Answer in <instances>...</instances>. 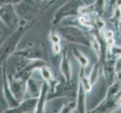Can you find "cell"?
Masks as SVG:
<instances>
[{
    "label": "cell",
    "mask_w": 121,
    "mask_h": 113,
    "mask_svg": "<svg viewBox=\"0 0 121 113\" xmlns=\"http://www.w3.org/2000/svg\"><path fill=\"white\" fill-rule=\"evenodd\" d=\"M8 79V86H9V88L12 94H13L14 97L20 102V100L23 99L25 92H26V83H25V81L20 78H14L11 77V75H9Z\"/></svg>",
    "instance_id": "8992f818"
},
{
    "label": "cell",
    "mask_w": 121,
    "mask_h": 113,
    "mask_svg": "<svg viewBox=\"0 0 121 113\" xmlns=\"http://www.w3.org/2000/svg\"><path fill=\"white\" fill-rule=\"evenodd\" d=\"M60 69L61 74L64 77L67 84H70L72 77V68L69 58L67 56L65 51L63 52L61 57V61L60 63Z\"/></svg>",
    "instance_id": "ba28073f"
},
{
    "label": "cell",
    "mask_w": 121,
    "mask_h": 113,
    "mask_svg": "<svg viewBox=\"0 0 121 113\" xmlns=\"http://www.w3.org/2000/svg\"><path fill=\"white\" fill-rule=\"evenodd\" d=\"M92 14L101 18L105 13L107 9L106 0H95L93 4L90 5Z\"/></svg>",
    "instance_id": "4fadbf2b"
},
{
    "label": "cell",
    "mask_w": 121,
    "mask_h": 113,
    "mask_svg": "<svg viewBox=\"0 0 121 113\" xmlns=\"http://www.w3.org/2000/svg\"><path fill=\"white\" fill-rule=\"evenodd\" d=\"M16 55L21 57L26 58L30 60H41L44 61H47V57L44 51L41 48H29L26 49H23L21 51H17L15 53Z\"/></svg>",
    "instance_id": "52a82bcc"
},
{
    "label": "cell",
    "mask_w": 121,
    "mask_h": 113,
    "mask_svg": "<svg viewBox=\"0 0 121 113\" xmlns=\"http://www.w3.org/2000/svg\"><path fill=\"white\" fill-rule=\"evenodd\" d=\"M83 5H88L86 1L83 0H69L56 11L55 15L53 16L52 23L53 25H57L65 18H68L69 17L78 15L79 9Z\"/></svg>",
    "instance_id": "3957f363"
},
{
    "label": "cell",
    "mask_w": 121,
    "mask_h": 113,
    "mask_svg": "<svg viewBox=\"0 0 121 113\" xmlns=\"http://www.w3.org/2000/svg\"><path fill=\"white\" fill-rule=\"evenodd\" d=\"M51 39L52 41V42L54 44H60V38L59 37V36H57L56 34H54V33H53V34L51 35Z\"/></svg>",
    "instance_id": "83f0119b"
},
{
    "label": "cell",
    "mask_w": 121,
    "mask_h": 113,
    "mask_svg": "<svg viewBox=\"0 0 121 113\" xmlns=\"http://www.w3.org/2000/svg\"><path fill=\"white\" fill-rule=\"evenodd\" d=\"M114 71L117 77L119 79L121 78V57L115 60L114 62Z\"/></svg>",
    "instance_id": "cb8c5ba5"
},
{
    "label": "cell",
    "mask_w": 121,
    "mask_h": 113,
    "mask_svg": "<svg viewBox=\"0 0 121 113\" xmlns=\"http://www.w3.org/2000/svg\"><path fill=\"white\" fill-rule=\"evenodd\" d=\"M90 38V47L92 50L93 51V52L95 54V55L97 56L98 59H100L102 57V47H101V43L97 38V36H95V33H93L92 35Z\"/></svg>",
    "instance_id": "9a60e30c"
},
{
    "label": "cell",
    "mask_w": 121,
    "mask_h": 113,
    "mask_svg": "<svg viewBox=\"0 0 121 113\" xmlns=\"http://www.w3.org/2000/svg\"><path fill=\"white\" fill-rule=\"evenodd\" d=\"M78 23L84 26L85 27L87 28H92L93 27V23H91L90 20L89 19L88 17L86 16H82L81 18H78Z\"/></svg>",
    "instance_id": "7402d4cb"
},
{
    "label": "cell",
    "mask_w": 121,
    "mask_h": 113,
    "mask_svg": "<svg viewBox=\"0 0 121 113\" xmlns=\"http://www.w3.org/2000/svg\"><path fill=\"white\" fill-rule=\"evenodd\" d=\"M49 90V84L47 81L43 82L42 87L41 90V94L38 99L37 106L35 108V113H43L44 109V105L46 98L48 97V93Z\"/></svg>",
    "instance_id": "8fae6325"
},
{
    "label": "cell",
    "mask_w": 121,
    "mask_h": 113,
    "mask_svg": "<svg viewBox=\"0 0 121 113\" xmlns=\"http://www.w3.org/2000/svg\"><path fill=\"white\" fill-rule=\"evenodd\" d=\"M118 103H119V104H120V105L121 106V98L118 100Z\"/></svg>",
    "instance_id": "d6a6232c"
},
{
    "label": "cell",
    "mask_w": 121,
    "mask_h": 113,
    "mask_svg": "<svg viewBox=\"0 0 121 113\" xmlns=\"http://www.w3.org/2000/svg\"><path fill=\"white\" fill-rule=\"evenodd\" d=\"M93 27H94V29H95V31L102 32L104 30V29H105V23L102 19V18L97 17V18H95L94 23L93 24Z\"/></svg>",
    "instance_id": "44dd1931"
},
{
    "label": "cell",
    "mask_w": 121,
    "mask_h": 113,
    "mask_svg": "<svg viewBox=\"0 0 121 113\" xmlns=\"http://www.w3.org/2000/svg\"><path fill=\"white\" fill-rule=\"evenodd\" d=\"M79 76H80V84H81V87H83V90H84L86 93L91 91L92 84L90 83V81L89 80V78H87L85 75L83 67L81 69V72L79 74Z\"/></svg>",
    "instance_id": "e0dca14e"
},
{
    "label": "cell",
    "mask_w": 121,
    "mask_h": 113,
    "mask_svg": "<svg viewBox=\"0 0 121 113\" xmlns=\"http://www.w3.org/2000/svg\"><path fill=\"white\" fill-rule=\"evenodd\" d=\"M61 51V47L60 44H54L53 45V52L56 54H59Z\"/></svg>",
    "instance_id": "f1b7e54d"
},
{
    "label": "cell",
    "mask_w": 121,
    "mask_h": 113,
    "mask_svg": "<svg viewBox=\"0 0 121 113\" xmlns=\"http://www.w3.org/2000/svg\"><path fill=\"white\" fill-rule=\"evenodd\" d=\"M3 78L0 77V103L4 104L5 102V97H4V92H3Z\"/></svg>",
    "instance_id": "4316f807"
},
{
    "label": "cell",
    "mask_w": 121,
    "mask_h": 113,
    "mask_svg": "<svg viewBox=\"0 0 121 113\" xmlns=\"http://www.w3.org/2000/svg\"><path fill=\"white\" fill-rule=\"evenodd\" d=\"M43 82L35 78L30 77L26 83V91L28 92L31 98H38L41 94Z\"/></svg>",
    "instance_id": "30bf717a"
},
{
    "label": "cell",
    "mask_w": 121,
    "mask_h": 113,
    "mask_svg": "<svg viewBox=\"0 0 121 113\" xmlns=\"http://www.w3.org/2000/svg\"><path fill=\"white\" fill-rule=\"evenodd\" d=\"M121 91V81L120 80L115 81L112 84H111L107 91L106 98H113L117 97L118 94Z\"/></svg>",
    "instance_id": "5bb4252c"
},
{
    "label": "cell",
    "mask_w": 121,
    "mask_h": 113,
    "mask_svg": "<svg viewBox=\"0 0 121 113\" xmlns=\"http://www.w3.org/2000/svg\"><path fill=\"white\" fill-rule=\"evenodd\" d=\"M58 32L69 42L83 45L87 48L90 47V38L77 27L72 25L60 27L58 29Z\"/></svg>",
    "instance_id": "6da1fadb"
},
{
    "label": "cell",
    "mask_w": 121,
    "mask_h": 113,
    "mask_svg": "<svg viewBox=\"0 0 121 113\" xmlns=\"http://www.w3.org/2000/svg\"><path fill=\"white\" fill-rule=\"evenodd\" d=\"M78 100L75 106L74 113H86V92L83 90L81 84L78 85Z\"/></svg>",
    "instance_id": "7c38bea8"
},
{
    "label": "cell",
    "mask_w": 121,
    "mask_h": 113,
    "mask_svg": "<svg viewBox=\"0 0 121 113\" xmlns=\"http://www.w3.org/2000/svg\"><path fill=\"white\" fill-rule=\"evenodd\" d=\"M114 3H115V0H108V10H112L114 7Z\"/></svg>",
    "instance_id": "f546056e"
},
{
    "label": "cell",
    "mask_w": 121,
    "mask_h": 113,
    "mask_svg": "<svg viewBox=\"0 0 121 113\" xmlns=\"http://www.w3.org/2000/svg\"><path fill=\"white\" fill-rule=\"evenodd\" d=\"M112 11L113 12H112L111 18H109V20L114 25H116L117 23L121 20V8L114 7Z\"/></svg>",
    "instance_id": "ffe728a7"
},
{
    "label": "cell",
    "mask_w": 121,
    "mask_h": 113,
    "mask_svg": "<svg viewBox=\"0 0 121 113\" xmlns=\"http://www.w3.org/2000/svg\"><path fill=\"white\" fill-rule=\"evenodd\" d=\"M0 19L9 28L16 27L19 23L18 16L11 5L0 6Z\"/></svg>",
    "instance_id": "5b68a950"
},
{
    "label": "cell",
    "mask_w": 121,
    "mask_h": 113,
    "mask_svg": "<svg viewBox=\"0 0 121 113\" xmlns=\"http://www.w3.org/2000/svg\"><path fill=\"white\" fill-rule=\"evenodd\" d=\"M76 103H70L67 105H65L60 111V113H72V111L75 108Z\"/></svg>",
    "instance_id": "603a6c76"
},
{
    "label": "cell",
    "mask_w": 121,
    "mask_h": 113,
    "mask_svg": "<svg viewBox=\"0 0 121 113\" xmlns=\"http://www.w3.org/2000/svg\"><path fill=\"white\" fill-rule=\"evenodd\" d=\"M38 9V5L33 0H22L17 4L14 11L19 18L25 20H30Z\"/></svg>",
    "instance_id": "277c9868"
},
{
    "label": "cell",
    "mask_w": 121,
    "mask_h": 113,
    "mask_svg": "<svg viewBox=\"0 0 121 113\" xmlns=\"http://www.w3.org/2000/svg\"><path fill=\"white\" fill-rule=\"evenodd\" d=\"M38 103V99L36 98H31L25 100L21 104H20L17 107L10 108L5 113H27L35 110V108Z\"/></svg>",
    "instance_id": "9c48e42d"
},
{
    "label": "cell",
    "mask_w": 121,
    "mask_h": 113,
    "mask_svg": "<svg viewBox=\"0 0 121 113\" xmlns=\"http://www.w3.org/2000/svg\"><path fill=\"white\" fill-rule=\"evenodd\" d=\"M100 69H101V66H100L99 63H95L93 66V68H92L89 75V80L92 84V85H95L98 81L100 74Z\"/></svg>",
    "instance_id": "ac0fdd59"
},
{
    "label": "cell",
    "mask_w": 121,
    "mask_h": 113,
    "mask_svg": "<svg viewBox=\"0 0 121 113\" xmlns=\"http://www.w3.org/2000/svg\"><path fill=\"white\" fill-rule=\"evenodd\" d=\"M115 26H116L117 30V32H118V34H119L120 37H121V20L117 23V24L115 25Z\"/></svg>",
    "instance_id": "4dcf8cb0"
},
{
    "label": "cell",
    "mask_w": 121,
    "mask_h": 113,
    "mask_svg": "<svg viewBox=\"0 0 121 113\" xmlns=\"http://www.w3.org/2000/svg\"><path fill=\"white\" fill-rule=\"evenodd\" d=\"M102 36L104 37V39H105V40H108V39H113V38H114V32L113 30H107L105 32H102Z\"/></svg>",
    "instance_id": "484cf974"
},
{
    "label": "cell",
    "mask_w": 121,
    "mask_h": 113,
    "mask_svg": "<svg viewBox=\"0 0 121 113\" xmlns=\"http://www.w3.org/2000/svg\"><path fill=\"white\" fill-rule=\"evenodd\" d=\"M1 35H2V31H1V30H0V36H1Z\"/></svg>",
    "instance_id": "836d02e7"
},
{
    "label": "cell",
    "mask_w": 121,
    "mask_h": 113,
    "mask_svg": "<svg viewBox=\"0 0 121 113\" xmlns=\"http://www.w3.org/2000/svg\"><path fill=\"white\" fill-rule=\"evenodd\" d=\"M26 29V25L19 27L13 32V34H11L4 41V43L0 47V63L7 60L13 54Z\"/></svg>",
    "instance_id": "7a4b0ae2"
},
{
    "label": "cell",
    "mask_w": 121,
    "mask_h": 113,
    "mask_svg": "<svg viewBox=\"0 0 121 113\" xmlns=\"http://www.w3.org/2000/svg\"><path fill=\"white\" fill-rule=\"evenodd\" d=\"M73 54L83 68H85V67H87V66H88V65L90 63L89 60L87 59V57L80 51V50L77 49L76 48H73Z\"/></svg>",
    "instance_id": "2e32d148"
},
{
    "label": "cell",
    "mask_w": 121,
    "mask_h": 113,
    "mask_svg": "<svg viewBox=\"0 0 121 113\" xmlns=\"http://www.w3.org/2000/svg\"><path fill=\"white\" fill-rule=\"evenodd\" d=\"M40 72H41V77L43 78L44 80H45V81L47 82H51V81H53V74L51 72V69H49V67H48L47 66H42L40 68Z\"/></svg>",
    "instance_id": "d6986e66"
},
{
    "label": "cell",
    "mask_w": 121,
    "mask_h": 113,
    "mask_svg": "<svg viewBox=\"0 0 121 113\" xmlns=\"http://www.w3.org/2000/svg\"><path fill=\"white\" fill-rule=\"evenodd\" d=\"M22 0H0V6L5 5H17Z\"/></svg>",
    "instance_id": "d4e9b609"
},
{
    "label": "cell",
    "mask_w": 121,
    "mask_h": 113,
    "mask_svg": "<svg viewBox=\"0 0 121 113\" xmlns=\"http://www.w3.org/2000/svg\"><path fill=\"white\" fill-rule=\"evenodd\" d=\"M114 7H119V8H121V0H115Z\"/></svg>",
    "instance_id": "1f68e13d"
}]
</instances>
